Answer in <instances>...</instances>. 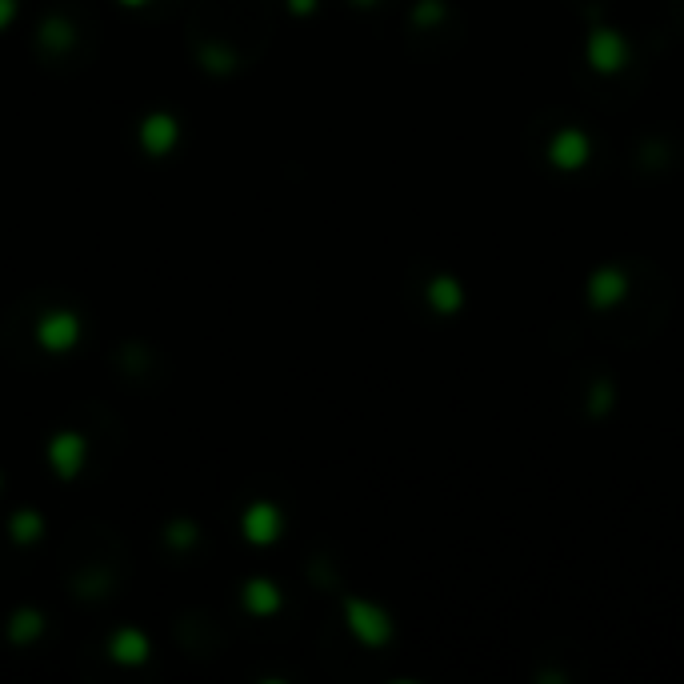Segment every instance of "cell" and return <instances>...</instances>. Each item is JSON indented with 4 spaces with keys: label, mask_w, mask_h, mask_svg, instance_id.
Returning a JSON list of instances; mask_svg holds the SVG:
<instances>
[{
    "label": "cell",
    "mask_w": 684,
    "mask_h": 684,
    "mask_svg": "<svg viewBox=\"0 0 684 684\" xmlns=\"http://www.w3.org/2000/svg\"><path fill=\"white\" fill-rule=\"evenodd\" d=\"M72 340H76V320L68 312L44 316V324H40V344L44 348H68Z\"/></svg>",
    "instance_id": "6da1fadb"
},
{
    "label": "cell",
    "mask_w": 684,
    "mask_h": 684,
    "mask_svg": "<svg viewBox=\"0 0 684 684\" xmlns=\"http://www.w3.org/2000/svg\"><path fill=\"white\" fill-rule=\"evenodd\" d=\"M80 456H84V444H80V436H72V432L56 436V444H52V464H56V472L72 476V472L80 468Z\"/></svg>",
    "instance_id": "7a4b0ae2"
},
{
    "label": "cell",
    "mask_w": 684,
    "mask_h": 684,
    "mask_svg": "<svg viewBox=\"0 0 684 684\" xmlns=\"http://www.w3.org/2000/svg\"><path fill=\"white\" fill-rule=\"evenodd\" d=\"M172 136H176V124H172L168 116H152V120L144 124V144H148L152 152H164V148L172 144Z\"/></svg>",
    "instance_id": "3957f363"
},
{
    "label": "cell",
    "mask_w": 684,
    "mask_h": 684,
    "mask_svg": "<svg viewBox=\"0 0 684 684\" xmlns=\"http://www.w3.org/2000/svg\"><path fill=\"white\" fill-rule=\"evenodd\" d=\"M352 624L360 628V636H364V640H384V636H388V628H384V620H380L376 612H368V608H360V604H352Z\"/></svg>",
    "instance_id": "277c9868"
},
{
    "label": "cell",
    "mask_w": 684,
    "mask_h": 684,
    "mask_svg": "<svg viewBox=\"0 0 684 684\" xmlns=\"http://www.w3.org/2000/svg\"><path fill=\"white\" fill-rule=\"evenodd\" d=\"M272 532H276V512L264 508V504H256V508L248 512V536H252V540H268Z\"/></svg>",
    "instance_id": "5b68a950"
},
{
    "label": "cell",
    "mask_w": 684,
    "mask_h": 684,
    "mask_svg": "<svg viewBox=\"0 0 684 684\" xmlns=\"http://www.w3.org/2000/svg\"><path fill=\"white\" fill-rule=\"evenodd\" d=\"M112 652H116V660H144V640H140V632H120L116 640H112Z\"/></svg>",
    "instance_id": "8992f818"
},
{
    "label": "cell",
    "mask_w": 684,
    "mask_h": 684,
    "mask_svg": "<svg viewBox=\"0 0 684 684\" xmlns=\"http://www.w3.org/2000/svg\"><path fill=\"white\" fill-rule=\"evenodd\" d=\"M248 604H252V608H272V604H276V596L268 592V584H252V592H248Z\"/></svg>",
    "instance_id": "52a82bcc"
},
{
    "label": "cell",
    "mask_w": 684,
    "mask_h": 684,
    "mask_svg": "<svg viewBox=\"0 0 684 684\" xmlns=\"http://www.w3.org/2000/svg\"><path fill=\"white\" fill-rule=\"evenodd\" d=\"M12 16V0H0V24Z\"/></svg>",
    "instance_id": "ba28073f"
},
{
    "label": "cell",
    "mask_w": 684,
    "mask_h": 684,
    "mask_svg": "<svg viewBox=\"0 0 684 684\" xmlns=\"http://www.w3.org/2000/svg\"><path fill=\"white\" fill-rule=\"evenodd\" d=\"M128 4H140V0H128Z\"/></svg>",
    "instance_id": "9c48e42d"
}]
</instances>
